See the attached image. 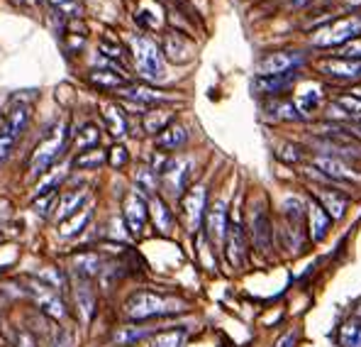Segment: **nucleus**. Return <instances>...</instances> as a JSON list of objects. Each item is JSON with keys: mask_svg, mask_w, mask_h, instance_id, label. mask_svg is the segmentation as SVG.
<instances>
[{"mask_svg": "<svg viewBox=\"0 0 361 347\" xmlns=\"http://www.w3.org/2000/svg\"><path fill=\"white\" fill-rule=\"evenodd\" d=\"M68 145V130L66 125H56L51 127L49 132L44 135V140H39V145L35 147L30 159V174L32 176H42L49 172V167L56 162V159L63 157Z\"/></svg>", "mask_w": 361, "mask_h": 347, "instance_id": "1", "label": "nucleus"}, {"mask_svg": "<svg viewBox=\"0 0 361 347\" xmlns=\"http://www.w3.org/2000/svg\"><path fill=\"white\" fill-rule=\"evenodd\" d=\"M180 308L183 306L178 301H169V298L159 296L154 291H137L125 301V316L130 320H147L180 311Z\"/></svg>", "mask_w": 361, "mask_h": 347, "instance_id": "2", "label": "nucleus"}, {"mask_svg": "<svg viewBox=\"0 0 361 347\" xmlns=\"http://www.w3.org/2000/svg\"><path fill=\"white\" fill-rule=\"evenodd\" d=\"M132 57H135V66L140 71V76L149 78V81H159L164 76V54L157 47V42H152L149 37L137 35L132 37Z\"/></svg>", "mask_w": 361, "mask_h": 347, "instance_id": "3", "label": "nucleus"}, {"mask_svg": "<svg viewBox=\"0 0 361 347\" xmlns=\"http://www.w3.org/2000/svg\"><path fill=\"white\" fill-rule=\"evenodd\" d=\"M361 37V15H349V18L334 20V23L325 25L322 30L315 32L312 45L315 47H339L359 40Z\"/></svg>", "mask_w": 361, "mask_h": 347, "instance_id": "4", "label": "nucleus"}, {"mask_svg": "<svg viewBox=\"0 0 361 347\" xmlns=\"http://www.w3.org/2000/svg\"><path fill=\"white\" fill-rule=\"evenodd\" d=\"M190 167H193L190 159H169V162H164V167L159 169L164 189H169L173 196L183 194V189L190 181Z\"/></svg>", "mask_w": 361, "mask_h": 347, "instance_id": "5", "label": "nucleus"}, {"mask_svg": "<svg viewBox=\"0 0 361 347\" xmlns=\"http://www.w3.org/2000/svg\"><path fill=\"white\" fill-rule=\"evenodd\" d=\"M205 203H208V194L205 186H193L188 194L180 199V211H183V220L188 225L190 233H195L200 228L205 218Z\"/></svg>", "mask_w": 361, "mask_h": 347, "instance_id": "6", "label": "nucleus"}, {"mask_svg": "<svg viewBox=\"0 0 361 347\" xmlns=\"http://www.w3.org/2000/svg\"><path fill=\"white\" fill-rule=\"evenodd\" d=\"M122 213H125V225L130 228L132 235L145 233L147 218H149V203L145 201V196H142L140 191H130V194H127Z\"/></svg>", "mask_w": 361, "mask_h": 347, "instance_id": "7", "label": "nucleus"}, {"mask_svg": "<svg viewBox=\"0 0 361 347\" xmlns=\"http://www.w3.org/2000/svg\"><path fill=\"white\" fill-rule=\"evenodd\" d=\"M305 61L298 52H274L259 61V76H276V73L295 71V66Z\"/></svg>", "mask_w": 361, "mask_h": 347, "instance_id": "8", "label": "nucleus"}, {"mask_svg": "<svg viewBox=\"0 0 361 347\" xmlns=\"http://www.w3.org/2000/svg\"><path fill=\"white\" fill-rule=\"evenodd\" d=\"M322 73L332 78H339V81H359L361 78V61L359 59H344V57H337V59H322L317 64Z\"/></svg>", "mask_w": 361, "mask_h": 347, "instance_id": "9", "label": "nucleus"}, {"mask_svg": "<svg viewBox=\"0 0 361 347\" xmlns=\"http://www.w3.org/2000/svg\"><path fill=\"white\" fill-rule=\"evenodd\" d=\"M30 293L35 296L37 306H39L42 311L47 313V316H51V318H63V316H66L63 301H61L59 291H56L54 286H49V284H44V281H39V284H32L30 286Z\"/></svg>", "mask_w": 361, "mask_h": 347, "instance_id": "10", "label": "nucleus"}, {"mask_svg": "<svg viewBox=\"0 0 361 347\" xmlns=\"http://www.w3.org/2000/svg\"><path fill=\"white\" fill-rule=\"evenodd\" d=\"M225 254H227V259H230V264L237 266V269H242V266L247 264V240H244V230L237 220H232L230 228H227Z\"/></svg>", "mask_w": 361, "mask_h": 347, "instance_id": "11", "label": "nucleus"}, {"mask_svg": "<svg viewBox=\"0 0 361 347\" xmlns=\"http://www.w3.org/2000/svg\"><path fill=\"white\" fill-rule=\"evenodd\" d=\"M227 228H230V220H227V206L222 201H215V206H212L208 211V216H205V230H208L210 240L217 245V247H225Z\"/></svg>", "mask_w": 361, "mask_h": 347, "instance_id": "12", "label": "nucleus"}, {"mask_svg": "<svg viewBox=\"0 0 361 347\" xmlns=\"http://www.w3.org/2000/svg\"><path fill=\"white\" fill-rule=\"evenodd\" d=\"M315 167H317V172L325 174L327 179H332V181H347V184H359L361 181V174H357L352 167H347V164L337 157H317Z\"/></svg>", "mask_w": 361, "mask_h": 347, "instance_id": "13", "label": "nucleus"}, {"mask_svg": "<svg viewBox=\"0 0 361 347\" xmlns=\"http://www.w3.org/2000/svg\"><path fill=\"white\" fill-rule=\"evenodd\" d=\"M330 220L332 218L327 216V211L320 206L317 201L307 203V225H310V237L312 242H322L330 233Z\"/></svg>", "mask_w": 361, "mask_h": 347, "instance_id": "14", "label": "nucleus"}, {"mask_svg": "<svg viewBox=\"0 0 361 347\" xmlns=\"http://www.w3.org/2000/svg\"><path fill=\"white\" fill-rule=\"evenodd\" d=\"M73 296H76V306H78V313H81V320L83 323H88L95 313V291H93V286H90V279L76 276Z\"/></svg>", "mask_w": 361, "mask_h": 347, "instance_id": "15", "label": "nucleus"}, {"mask_svg": "<svg viewBox=\"0 0 361 347\" xmlns=\"http://www.w3.org/2000/svg\"><path fill=\"white\" fill-rule=\"evenodd\" d=\"M252 242L257 249H269L271 247V223H269V216L267 211L257 208L252 213Z\"/></svg>", "mask_w": 361, "mask_h": 347, "instance_id": "16", "label": "nucleus"}, {"mask_svg": "<svg viewBox=\"0 0 361 347\" xmlns=\"http://www.w3.org/2000/svg\"><path fill=\"white\" fill-rule=\"evenodd\" d=\"M185 142H188V132H185L183 125H176V122H171L166 130L157 135V147L161 152H176Z\"/></svg>", "mask_w": 361, "mask_h": 347, "instance_id": "17", "label": "nucleus"}, {"mask_svg": "<svg viewBox=\"0 0 361 347\" xmlns=\"http://www.w3.org/2000/svg\"><path fill=\"white\" fill-rule=\"evenodd\" d=\"M122 95H125L127 100H132V103L142 105V108H152V105L166 103L169 100V95L159 93V90H154V88H147V86H127L122 90Z\"/></svg>", "mask_w": 361, "mask_h": 347, "instance_id": "18", "label": "nucleus"}, {"mask_svg": "<svg viewBox=\"0 0 361 347\" xmlns=\"http://www.w3.org/2000/svg\"><path fill=\"white\" fill-rule=\"evenodd\" d=\"M161 54L166 59H171V61H176V64H183L190 59V45L185 42V37L176 35V32H169L166 40H164Z\"/></svg>", "mask_w": 361, "mask_h": 347, "instance_id": "19", "label": "nucleus"}, {"mask_svg": "<svg viewBox=\"0 0 361 347\" xmlns=\"http://www.w3.org/2000/svg\"><path fill=\"white\" fill-rule=\"evenodd\" d=\"M88 81L98 88L113 90V88H127V78L122 73L113 71V69H93L88 73Z\"/></svg>", "mask_w": 361, "mask_h": 347, "instance_id": "20", "label": "nucleus"}, {"mask_svg": "<svg viewBox=\"0 0 361 347\" xmlns=\"http://www.w3.org/2000/svg\"><path fill=\"white\" fill-rule=\"evenodd\" d=\"M315 196H317V201H320V206L327 211V216L334 218V220H339V218L347 213V199L337 196L334 191H330V189H315Z\"/></svg>", "mask_w": 361, "mask_h": 347, "instance_id": "21", "label": "nucleus"}, {"mask_svg": "<svg viewBox=\"0 0 361 347\" xmlns=\"http://www.w3.org/2000/svg\"><path fill=\"white\" fill-rule=\"evenodd\" d=\"M295 81V71L288 73H276V76H259L257 78V90L259 93H279V90H286L288 86H293Z\"/></svg>", "mask_w": 361, "mask_h": 347, "instance_id": "22", "label": "nucleus"}, {"mask_svg": "<svg viewBox=\"0 0 361 347\" xmlns=\"http://www.w3.org/2000/svg\"><path fill=\"white\" fill-rule=\"evenodd\" d=\"M100 257L95 252H81L73 257V271L76 276H83V279H95L100 274Z\"/></svg>", "mask_w": 361, "mask_h": 347, "instance_id": "23", "label": "nucleus"}, {"mask_svg": "<svg viewBox=\"0 0 361 347\" xmlns=\"http://www.w3.org/2000/svg\"><path fill=\"white\" fill-rule=\"evenodd\" d=\"M86 208V191H68L59 199V223Z\"/></svg>", "mask_w": 361, "mask_h": 347, "instance_id": "24", "label": "nucleus"}, {"mask_svg": "<svg viewBox=\"0 0 361 347\" xmlns=\"http://www.w3.org/2000/svg\"><path fill=\"white\" fill-rule=\"evenodd\" d=\"M90 216H93L90 206L81 208V211H78L76 216H71V218H66V220H61V223H59V235H61V237H73V235L83 233V228L88 225Z\"/></svg>", "mask_w": 361, "mask_h": 347, "instance_id": "25", "label": "nucleus"}, {"mask_svg": "<svg viewBox=\"0 0 361 347\" xmlns=\"http://www.w3.org/2000/svg\"><path fill=\"white\" fill-rule=\"evenodd\" d=\"M149 211H152L154 223H157L159 230H161V233H171V228H173V216H171V211H169L166 203L159 199V196H152V199H149Z\"/></svg>", "mask_w": 361, "mask_h": 347, "instance_id": "26", "label": "nucleus"}, {"mask_svg": "<svg viewBox=\"0 0 361 347\" xmlns=\"http://www.w3.org/2000/svg\"><path fill=\"white\" fill-rule=\"evenodd\" d=\"M103 117H105V125H108L110 135H115V137H125L127 135V117L118 108V105H105Z\"/></svg>", "mask_w": 361, "mask_h": 347, "instance_id": "27", "label": "nucleus"}, {"mask_svg": "<svg viewBox=\"0 0 361 347\" xmlns=\"http://www.w3.org/2000/svg\"><path fill=\"white\" fill-rule=\"evenodd\" d=\"M173 122V113L171 110H161V108H154V110H147L145 115V130L157 135V132H164L169 125Z\"/></svg>", "mask_w": 361, "mask_h": 347, "instance_id": "28", "label": "nucleus"}, {"mask_svg": "<svg viewBox=\"0 0 361 347\" xmlns=\"http://www.w3.org/2000/svg\"><path fill=\"white\" fill-rule=\"evenodd\" d=\"M105 162H108V154H105L100 147H93V149H86V152H78L76 159H73V167L76 169H100Z\"/></svg>", "mask_w": 361, "mask_h": 347, "instance_id": "29", "label": "nucleus"}, {"mask_svg": "<svg viewBox=\"0 0 361 347\" xmlns=\"http://www.w3.org/2000/svg\"><path fill=\"white\" fill-rule=\"evenodd\" d=\"M339 345L342 347H361V318H349L339 328Z\"/></svg>", "mask_w": 361, "mask_h": 347, "instance_id": "30", "label": "nucleus"}, {"mask_svg": "<svg viewBox=\"0 0 361 347\" xmlns=\"http://www.w3.org/2000/svg\"><path fill=\"white\" fill-rule=\"evenodd\" d=\"M98 142H100V130L95 125H83L81 130H78V135L73 137V147H76L78 152L98 147Z\"/></svg>", "mask_w": 361, "mask_h": 347, "instance_id": "31", "label": "nucleus"}, {"mask_svg": "<svg viewBox=\"0 0 361 347\" xmlns=\"http://www.w3.org/2000/svg\"><path fill=\"white\" fill-rule=\"evenodd\" d=\"M320 103H322V90L307 88V90H302L298 95V100H295V110H298L300 115H307V113H312Z\"/></svg>", "mask_w": 361, "mask_h": 347, "instance_id": "32", "label": "nucleus"}, {"mask_svg": "<svg viewBox=\"0 0 361 347\" xmlns=\"http://www.w3.org/2000/svg\"><path fill=\"white\" fill-rule=\"evenodd\" d=\"M334 105L337 108H342V113L347 120H361V98L359 95H339L337 100H334Z\"/></svg>", "mask_w": 361, "mask_h": 347, "instance_id": "33", "label": "nucleus"}, {"mask_svg": "<svg viewBox=\"0 0 361 347\" xmlns=\"http://www.w3.org/2000/svg\"><path fill=\"white\" fill-rule=\"evenodd\" d=\"M137 181V189L142 191V194H147L152 199V196H157V172L149 167H142L140 172L135 176Z\"/></svg>", "mask_w": 361, "mask_h": 347, "instance_id": "34", "label": "nucleus"}, {"mask_svg": "<svg viewBox=\"0 0 361 347\" xmlns=\"http://www.w3.org/2000/svg\"><path fill=\"white\" fill-rule=\"evenodd\" d=\"M47 3H49L54 10H59V15H63V18H71V20L81 18V13H83L81 0H47Z\"/></svg>", "mask_w": 361, "mask_h": 347, "instance_id": "35", "label": "nucleus"}, {"mask_svg": "<svg viewBox=\"0 0 361 347\" xmlns=\"http://www.w3.org/2000/svg\"><path fill=\"white\" fill-rule=\"evenodd\" d=\"M185 333L183 330H166V333H159L152 340V347H183Z\"/></svg>", "mask_w": 361, "mask_h": 347, "instance_id": "36", "label": "nucleus"}, {"mask_svg": "<svg viewBox=\"0 0 361 347\" xmlns=\"http://www.w3.org/2000/svg\"><path fill=\"white\" fill-rule=\"evenodd\" d=\"M56 199H59V194H56V191H51V194H42L39 199L32 203V211H35L37 216L47 218L51 213V208L56 206Z\"/></svg>", "mask_w": 361, "mask_h": 347, "instance_id": "37", "label": "nucleus"}, {"mask_svg": "<svg viewBox=\"0 0 361 347\" xmlns=\"http://www.w3.org/2000/svg\"><path fill=\"white\" fill-rule=\"evenodd\" d=\"M147 330H137V328H125V330H118V333L113 335V343L115 345H132L137 343V340L147 338Z\"/></svg>", "mask_w": 361, "mask_h": 347, "instance_id": "38", "label": "nucleus"}, {"mask_svg": "<svg viewBox=\"0 0 361 347\" xmlns=\"http://www.w3.org/2000/svg\"><path fill=\"white\" fill-rule=\"evenodd\" d=\"M49 347H76V338H73V333L68 328H59L51 335Z\"/></svg>", "mask_w": 361, "mask_h": 347, "instance_id": "39", "label": "nucleus"}, {"mask_svg": "<svg viewBox=\"0 0 361 347\" xmlns=\"http://www.w3.org/2000/svg\"><path fill=\"white\" fill-rule=\"evenodd\" d=\"M127 162H130V154H127L125 147H122V145L110 147V154H108V164H110V167H113V169H122Z\"/></svg>", "mask_w": 361, "mask_h": 347, "instance_id": "40", "label": "nucleus"}, {"mask_svg": "<svg viewBox=\"0 0 361 347\" xmlns=\"http://www.w3.org/2000/svg\"><path fill=\"white\" fill-rule=\"evenodd\" d=\"M100 49H103L105 57L115 59V61H122V59H125V54H122V47L115 45V42H110L108 37H103V40H100Z\"/></svg>", "mask_w": 361, "mask_h": 347, "instance_id": "41", "label": "nucleus"}, {"mask_svg": "<svg viewBox=\"0 0 361 347\" xmlns=\"http://www.w3.org/2000/svg\"><path fill=\"white\" fill-rule=\"evenodd\" d=\"M339 57L359 59V61H361V37H359V40H354V42H349V45H344L342 52H339Z\"/></svg>", "mask_w": 361, "mask_h": 347, "instance_id": "42", "label": "nucleus"}, {"mask_svg": "<svg viewBox=\"0 0 361 347\" xmlns=\"http://www.w3.org/2000/svg\"><path fill=\"white\" fill-rule=\"evenodd\" d=\"M15 343H18L15 347H35V335H30L27 330H20Z\"/></svg>", "mask_w": 361, "mask_h": 347, "instance_id": "43", "label": "nucleus"}, {"mask_svg": "<svg viewBox=\"0 0 361 347\" xmlns=\"http://www.w3.org/2000/svg\"><path fill=\"white\" fill-rule=\"evenodd\" d=\"M295 338H298L295 333L286 335V338H281V340H279V347H295V345H293V343H295Z\"/></svg>", "mask_w": 361, "mask_h": 347, "instance_id": "44", "label": "nucleus"}, {"mask_svg": "<svg viewBox=\"0 0 361 347\" xmlns=\"http://www.w3.org/2000/svg\"><path fill=\"white\" fill-rule=\"evenodd\" d=\"M357 95H359V98H361V88H357Z\"/></svg>", "mask_w": 361, "mask_h": 347, "instance_id": "45", "label": "nucleus"}, {"mask_svg": "<svg viewBox=\"0 0 361 347\" xmlns=\"http://www.w3.org/2000/svg\"><path fill=\"white\" fill-rule=\"evenodd\" d=\"M27 3H37V0H27Z\"/></svg>", "mask_w": 361, "mask_h": 347, "instance_id": "46", "label": "nucleus"}, {"mask_svg": "<svg viewBox=\"0 0 361 347\" xmlns=\"http://www.w3.org/2000/svg\"><path fill=\"white\" fill-rule=\"evenodd\" d=\"M13 3H20V0H13Z\"/></svg>", "mask_w": 361, "mask_h": 347, "instance_id": "47", "label": "nucleus"}, {"mask_svg": "<svg viewBox=\"0 0 361 347\" xmlns=\"http://www.w3.org/2000/svg\"><path fill=\"white\" fill-rule=\"evenodd\" d=\"M0 325H3V320H0Z\"/></svg>", "mask_w": 361, "mask_h": 347, "instance_id": "48", "label": "nucleus"}]
</instances>
